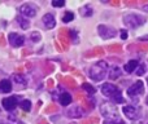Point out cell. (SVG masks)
Segmentation results:
<instances>
[{
    "label": "cell",
    "mask_w": 148,
    "mask_h": 124,
    "mask_svg": "<svg viewBox=\"0 0 148 124\" xmlns=\"http://www.w3.org/2000/svg\"><path fill=\"white\" fill-rule=\"evenodd\" d=\"M108 71V63L104 61H99L96 62L91 68H90V78L92 80H101Z\"/></svg>",
    "instance_id": "cell-1"
},
{
    "label": "cell",
    "mask_w": 148,
    "mask_h": 124,
    "mask_svg": "<svg viewBox=\"0 0 148 124\" xmlns=\"http://www.w3.org/2000/svg\"><path fill=\"white\" fill-rule=\"evenodd\" d=\"M101 92L104 96L110 97L114 102H123V98L120 93V89L114 85V84H103L101 87Z\"/></svg>",
    "instance_id": "cell-2"
},
{
    "label": "cell",
    "mask_w": 148,
    "mask_h": 124,
    "mask_svg": "<svg viewBox=\"0 0 148 124\" xmlns=\"http://www.w3.org/2000/svg\"><path fill=\"white\" fill-rule=\"evenodd\" d=\"M123 22L129 27H138L144 22V18L139 14H126L123 16Z\"/></svg>",
    "instance_id": "cell-3"
},
{
    "label": "cell",
    "mask_w": 148,
    "mask_h": 124,
    "mask_svg": "<svg viewBox=\"0 0 148 124\" xmlns=\"http://www.w3.org/2000/svg\"><path fill=\"white\" fill-rule=\"evenodd\" d=\"M36 12H38V9L34 4H23L20 8V13L25 17H35Z\"/></svg>",
    "instance_id": "cell-4"
},
{
    "label": "cell",
    "mask_w": 148,
    "mask_h": 124,
    "mask_svg": "<svg viewBox=\"0 0 148 124\" xmlns=\"http://www.w3.org/2000/svg\"><path fill=\"white\" fill-rule=\"evenodd\" d=\"M1 105L7 111H12V110L16 109V106L18 105V100L16 96H10V97H5L1 101Z\"/></svg>",
    "instance_id": "cell-5"
},
{
    "label": "cell",
    "mask_w": 148,
    "mask_h": 124,
    "mask_svg": "<svg viewBox=\"0 0 148 124\" xmlns=\"http://www.w3.org/2000/svg\"><path fill=\"white\" fill-rule=\"evenodd\" d=\"M8 40H9L10 45H13V47H22L23 43H25V38L16 33H10L8 35Z\"/></svg>",
    "instance_id": "cell-6"
},
{
    "label": "cell",
    "mask_w": 148,
    "mask_h": 124,
    "mask_svg": "<svg viewBox=\"0 0 148 124\" xmlns=\"http://www.w3.org/2000/svg\"><path fill=\"white\" fill-rule=\"evenodd\" d=\"M143 91H144L143 83H142V81H136V83H134L133 85L127 89V94L130 97H135V96H139L140 93H143Z\"/></svg>",
    "instance_id": "cell-7"
},
{
    "label": "cell",
    "mask_w": 148,
    "mask_h": 124,
    "mask_svg": "<svg viewBox=\"0 0 148 124\" xmlns=\"http://www.w3.org/2000/svg\"><path fill=\"white\" fill-rule=\"evenodd\" d=\"M97 30H99L100 36L104 39H110V38H113V36H116V30L112 27H107V26L101 25V26H99Z\"/></svg>",
    "instance_id": "cell-8"
},
{
    "label": "cell",
    "mask_w": 148,
    "mask_h": 124,
    "mask_svg": "<svg viewBox=\"0 0 148 124\" xmlns=\"http://www.w3.org/2000/svg\"><path fill=\"white\" fill-rule=\"evenodd\" d=\"M43 25L46 26V28H53L55 26H56V21H55V17L52 14H49V13H47V14L43 16Z\"/></svg>",
    "instance_id": "cell-9"
},
{
    "label": "cell",
    "mask_w": 148,
    "mask_h": 124,
    "mask_svg": "<svg viewBox=\"0 0 148 124\" xmlns=\"http://www.w3.org/2000/svg\"><path fill=\"white\" fill-rule=\"evenodd\" d=\"M123 114L129 118V119H136L138 118V111L134 106H125L123 107Z\"/></svg>",
    "instance_id": "cell-10"
},
{
    "label": "cell",
    "mask_w": 148,
    "mask_h": 124,
    "mask_svg": "<svg viewBox=\"0 0 148 124\" xmlns=\"http://www.w3.org/2000/svg\"><path fill=\"white\" fill-rule=\"evenodd\" d=\"M12 91V83L8 79L0 80V93H9Z\"/></svg>",
    "instance_id": "cell-11"
},
{
    "label": "cell",
    "mask_w": 148,
    "mask_h": 124,
    "mask_svg": "<svg viewBox=\"0 0 148 124\" xmlns=\"http://www.w3.org/2000/svg\"><path fill=\"white\" fill-rule=\"evenodd\" d=\"M70 102H72V96H70L69 93H62L61 96H60V104H61L62 106H68Z\"/></svg>",
    "instance_id": "cell-12"
},
{
    "label": "cell",
    "mask_w": 148,
    "mask_h": 124,
    "mask_svg": "<svg viewBox=\"0 0 148 124\" xmlns=\"http://www.w3.org/2000/svg\"><path fill=\"white\" fill-rule=\"evenodd\" d=\"M138 65H139V62L135 61V60L129 61V63H126V65H125V71H126V73H133V71L138 67Z\"/></svg>",
    "instance_id": "cell-13"
},
{
    "label": "cell",
    "mask_w": 148,
    "mask_h": 124,
    "mask_svg": "<svg viewBox=\"0 0 148 124\" xmlns=\"http://www.w3.org/2000/svg\"><path fill=\"white\" fill-rule=\"evenodd\" d=\"M120 75H121V70H120L118 66H114V67L110 68V74H109L110 79H116V78H118Z\"/></svg>",
    "instance_id": "cell-14"
},
{
    "label": "cell",
    "mask_w": 148,
    "mask_h": 124,
    "mask_svg": "<svg viewBox=\"0 0 148 124\" xmlns=\"http://www.w3.org/2000/svg\"><path fill=\"white\" fill-rule=\"evenodd\" d=\"M20 107L23 110V111H30L31 110V102L29 100H23V101L20 102Z\"/></svg>",
    "instance_id": "cell-15"
},
{
    "label": "cell",
    "mask_w": 148,
    "mask_h": 124,
    "mask_svg": "<svg viewBox=\"0 0 148 124\" xmlns=\"http://www.w3.org/2000/svg\"><path fill=\"white\" fill-rule=\"evenodd\" d=\"M13 80H14L16 83H21V84H25L26 83L25 78H23L22 75H20V74H14V75H13Z\"/></svg>",
    "instance_id": "cell-16"
},
{
    "label": "cell",
    "mask_w": 148,
    "mask_h": 124,
    "mask_svg": "<svg viewBox=\"0 0 148 124\" xmlns=\"http://www.w3.org/2000/svg\"><path fill=\"white\" fill-rule=\"evenodd\" d=\"M73 18H74V14L72 12H66V14L62 17V22H65V23H68V22H70V21H73Z\"/></svg>",
    "instance_id": "cell-17"
},
{
    "label": "cell",
    "mask_w": 148,
    "mask_h": 124,
    "mask_svg": "<svg viewBox=\"0 0 148 124\" xmlns=\"http://www.w3.org/2000/svg\"><path fill=\"white\" fill-rule=\"evenodd\" d=\"M82 88H83L84 91H87V92H88L90 94H94L95 92H96V89H95L94 87H92V85H90V84H87V83H86V84H83V85H82Z\"/></svg>",
    "instance_id": "cell-18"
},
{
    "label": "cell",
    "mask_w": 148,
    "mask_h": 124,
    "mask_svg": "<svg viewBox=\"0 0 148 124\" xmlns=\"http://www.w3.org/2000/svg\"><path fill=\"white\" fill-rule=\"evenodd\" d=\"M18 22H20L21 27L22 28H27L29 26H30V23H29L27 20H23V18H18Z\"/></svg>",
    "instance_id": "cell-19"
},
{
    "label": "cell",
    "mask_w": 148,
    "mask_h": 124,
    "mask_svg": "<svg viewBox=\"0 0 148 124\" xmlns=\"http://www.w3.org/2000/svg\"><path fill=\"white\" fill-rule=\"evenodd\" d=\"M52 5L56 8H61L65 5V1L64 0H53V1H52Z\"/></svg>",
    "instance_id": "cell-20"
},
{
    "label": "cell",
    "mask_w": 148,
    "mask_h": 124,
    "mask_svg": "<svg viewBox=\"0 0 148 124\" xmlns=\"http://www.w3.org/2000/svg\"><path fill=\"white\" fill-rule=\"evenodd\" d=\"M143 74H144V66L140 65V66H139V68L136 70V75L140 76V75H143Z\"/></svg>",
    "instance_id": "cell-21"
},
{
    "label": "cell",
    "mask_w": 148,
    "mask_h": 124,
    "mask_svg": "<svg viewBox=\"0 0 148 124\" xmlns=\"http://www.w3.org/2000/svg\"><path fill=\"white\" fill-rule=\"evenodd\" d=\"M121 38L125 40V39H127V33H126V30H121Z\"/></svg>",
    "instance_id": "cell-22"
},
{
    "label": "cell",
    "mask_w": 148,
    "mask_h": 124,
    "mask_svg": "<svg viewBox=\"0 0 148 124\" xmlns=\"http://www.w3.org/2000/svg\"><path fill=\"white\" fill-rule=\"evenodd\" d=\"M140 40H148V35H146V36H142Z\"/></svg>",
    "instance_id": "cell-23"
},
{
    "label": "cell",
    "mask_w": 148,
    "mask_h": 124,
    "mask_svg": "<svg viewBox=\"0 0 148 124\" xmlns=\"http://www.w3.org/2000/svg\"><path fill=\"white\" fill-rule=\"evenodd\" d=\"M143 9H144V10H148V5H146V7H144Z\"/></svg>",
    "instance_id": "cell-24"
},
{
    "label": "cell",
    "mask_w": 148,
    "mask_h": 124,
    "mask_svg": "<svg viewBox=\"0 0 148 124\" xmlns=\"http://www.w3.org/2000/svg\"><path fill=\"white\" fill-rule=\"evenodd\" d=\"M147 104H148V100H147Z\"/></svg>",
    "instance_id": "cell-25"
},
{
    "label": "cell",
    "mask_w": 148,
    "mask_h": 124,
    "mask_svg": "<svg viewBox=\"0 0 148 124\" xmlns=\"http://www.w3.org/2000/svg\"><path fill=\"white\" fill-rule=\"evenodd\" d=\"M0 124H4V123H0Z\"/></svg>",
    "instance_id": "cell-26"
},
{
    "label": "cell",
    "mask_w": 148,
    "mask_h": 124,
    "mask_svg": "<svg viewBox=\"0 0 148 124\" xmlns=\"http://www.w3.org/2000/svg\"><path fill=\"white\" fill-rule=\"evenodd\" d=\"M147 81H148V79H147Z\"/></svg>",
    "instance_id": "cell-27"
}]
</instances>
